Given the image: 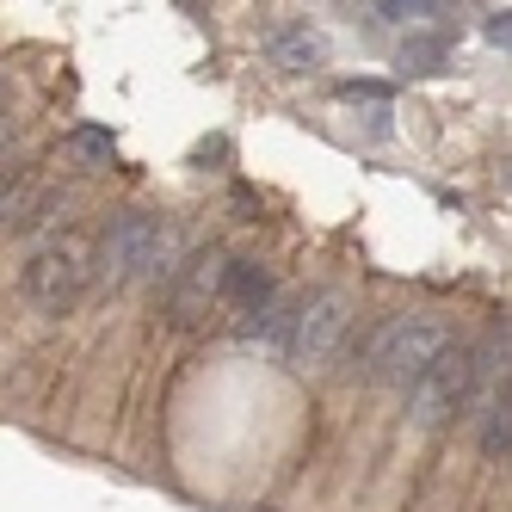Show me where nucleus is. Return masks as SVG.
Wrapping results in <instances>:
<instances>
[{
    "instance_id": "obj_1",
    "label": "nucleus",
    "mask_w": 512,
    "mask_h": 512,
    "mask_svg": "<svg viewBox=\"0 0 512 512\" xmlns=\"http://www.w3.org/2000/svg\"><path fill=\"white\" fill-rule=\"evenodd\" d=\"M186 266V229L173 216L118 210L99 235V272L112 284H173Z\"/></svg>"
},
{
    "instance_id": "obj_2",
    "label": "nucleus",
    "mask_w": 512,
    "mask_h": 512,
    "mask_svg": "<svg viewBox=\"0 0 512 512\" xmlns=\"http://www.w3.org/2000/svg\"><path fill=\"white\" fill-rule=\"evenodd\" d=\"M445 346H451V327L438 315H389L377 334L364 340L358 371H364V383H377V389H414L438 364Z\"/></svg>"
},
{
    "instance_id": "obj_3",
    "label": "nucleus",
    "mask_w": 512,
    "mask_h": 512,
    "mask_svg": "<svg viewBox=\"0 0 512 512\" xmlns=\"http://www.w3.org/2000/svg\"><path fill=\"white\" fill-rule=\"evenodd\" d=\"M469 401H475V346L451 340L432 371L408 389V426L414 432H445L457 414H469Z\"/></svg>"
},
{
    "instance_id": "obj_4",
    "label": "nucleus",
    "mask_w": 512,
    "mask_h": 512,
    "mask_svg": "<svg viewBox=\"0 0 512 512\" xmlns=\"http://www.w3.org/2000/svg\"><path fill=\"white\" fill-rule=\"evenodd\" d=\"M93 266H99V253L81 241V235H62V241H44L38 253L25 260V297L38 303L44 315H68L81 297H87V284H93Z\"/></svg>"
},
{
    "instance_id": "obj_5",
    "label": "nucleus",
    "mask_w": 512,
    "mask_h": 512,
    "mask_svg": "<svg viewBox=\"0 0 512 512\" xmlns=\"http://www.w3.org/2000/svg\"><path fill=\"white\" fill-rule=\"evenodd\" d=\"M352 334V297L346 290H309L297 303V334H290V358L321 371V364H334L340 346Z\"/></svg>"
},
{
    "instance_id": "obj_6",
    "label": "nucleus",
    "mask_w": 512,
    "mask_h": 512,
    "mask_svg": "<svg viewBox=\"0 0 512 512\" xmlns=\"http://www.w3.org/2000/svg\"><path fill=\"white\" fill-rule=\"evenodd\" d=\"M229 266L235 253L223 247H204L198 260L173 278V297H167V321L179 327V334H192V327L210 321V309H229Z\"/></svg>"
},
{
    "instance_id": "obj_7",
    "label": "nucleus",
    "mask_w": 512,
    "mask_h": 512,
    "mask_svg": "<svg viewBox=\"0 0 512 512\" xmlns=\"http://www.w3.org/2000/svg\"><path fill=\"white\" fill-rule=\"evenodd\" d=\"M266 56L284 68V75H321L327 68V38L309 25V19H278V25H266Z\"/></svg>"
},
{
    "instance_id": "obj_8",
    "label": "nucleus",
    "mask_w": 512,
    "mask_h": 512,
    "mask_svg": "<svg viewBox=\"0 0 512 512\" xmlns=\"http://www.w3.org/2000/svg\"><path fill=\"white\" fill-rule=\"evenodd\" d=\"M290 334H297V303H284V290L266 303V309H253L241 315V340L247 346H272V352H290Z\"/></svg>"
},
{
    "instance_id": "obj_9",
    "label": "nucleus",
    "mask_w": 512,
    "mask_h": 512,
    "mask_svg": "<svg viewBox=\"0 0 512 512\" xmlns=\"http://www.w3.org/2000/svg\"><path fill=\"white\" fill-rule=\"evenodd\" d=\"M272 297H278V284H272V272H266L260 260H235V266H229V309H235V315L266 309Z\"/></svg>"
},
{
    "instance_id": "obj_10",
    "label": "nucleus",
    "mask_w": 512,
    "mask_h": 512,
    "mask_svg": "<svg viewBox=\"0 0 512 512\" xmlns=\"http://www.w3.org/2000/svg\"><path fill=\"white\" fill-rule=\"evenodd\" d=\"M475 438H482L488 457H512V377H506V389L488 401V408L475 414Z\"/></svg>"
},
{
    "instance_id": "obj_11",
    "label": "nucleus",
    "mask_w": 512,
    "mask_h": 512,
    "mask_svg": "<svg viewBox=\"0 0 512 512\" xmlns=\"http://www.w3.org/2000/svg\"><path fill=\"white\" fill-rule=\"evenodd\" d=\"M445 62H451V44L445 38H408V44H401V56H395L401 75H438Z\"/></svg>"
},
{
    "instance_id": "obj_12",
    "label": "nucleus",
    "mask_w": 512,
    "mask_h": 512,
    "mask_svg": "<svg viewBox=\"0 0 512 512\" xmlns=\"http://www.w3.org/2000/svg\"><path fill=\"white\" fill-rule=\"evenodd\" d=\"M68 155L93 161V167H112L118 161V142H112V130H75V136H68Z\"/></svg>"
},
{
    "instance_id": "obj_13",
    "label": "nucleus",
    "mask_w": 512,
    "mask_h": 512,
    "mask_svg": "<svg viewBox=\"0 0 512 512\" xmlns=\"http://www.w3.org/2000/svg\"><path fill=\"white\" fill-rule=\"evenodd\" d=\"M426 7H432V0H364V13L383 19V25H408V19H420Z\"/></svg>"
},
{
    "instance_id": "obj_14",
    "label": "nucleus",
    "mask_w": 512,
    "mask_h": 512,
    "mask_svg": "<svg viewBox=\"0 0 512 512\" xmlns=\"http://www.w3.org/2000/svg\"><path fill=\"white\" fill-rule=\"evenodd\" d=\"M340 99H352V105H389V81H340Z\"/></svg>"
},
{
    "instance_id": "obj_15",
    "label": "nucleus",
    "mask_w": 512,
    "mask_h": 512,
    "mask_svg": "<svg viewBox=\"0 0 512 512\" xmlns=\"http://www.w3.org/2000/svg\"><path fill=\"white\" fill-rule=\"evenodd\" d=\"M482 31H488V44H494V50H512V13H494Z\"/></svg>"
},
{
    "instance_id": "obj_16",
    "label": "nucleus",
    "mask_w": 512,
    "mask_h": 512,
    "mask_svg": "<svg viewBox=\"0 0 512 512\" xmlns=\"http://www.w3.org/2000/svg\"><path fill=\"white\" fill-rule=\"evenodd\" d=\"M506 186H512V161H506Z\"/></svg>"
}]
</instances>
